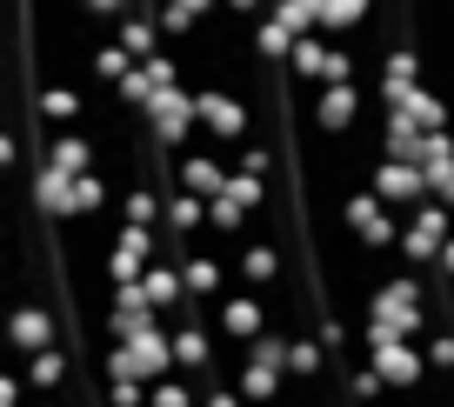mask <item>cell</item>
<instances>
[{
    "label": "cell",
    "instance_id": "8fae6325",
    "mask_svg": "<svg viewBox=\"0 0 454 407\" xmlns=\"http://www.w3.org/2000/svg\"><path fill=\"white\" fill-rule=\"evenodd\" d=\"M214 327H221L234 348H247L254 334H268V314H261L254 294H221V308H214Z\"/></svg>",
    "mask_w": 454,
    "mask_h": 407
},
{
    "label": "cell",
    "instance_id": "7c38bea8",
    "mask_svg": "<svg viewBox=\"0 0 454 407\" xmlns=\"http://www.w3.org/2000/svg\"><path fill=\"white\" fill-rule=\"evenodd\" d=\"M361 121V87H314V127L321 134H348V127Z\"/></svg>",
    "mask_w": 454,
    "mask_h": 407
},
{
    "label": "cell",
    "instance_id": "277c9868",
    "mask_svg": "<svg viewBox=\"0 0 454 407\" xmlns=\"http://www.w3.org/2000/svg\"><path fill=\"white\" fill-rule=\"evenodd\" d=\"M147 127H154V147H168V154H181L187 147V134L200 127V113H194V87H160L154 94V107H147Z\"/></svg>",
    "mask_w": 454,
    "mask_h": 407
},
{
    "label": "cell",
    "instance_id": "7a4b0ae2",
    "mask_svg": "<svg viewBox=\"0 0 454 407\" xmlns=\"http://www.w3.org/2000/svg\"><path fill=\"white\" fill-rule=\"evenodd\" d=\"M448 234H454V207L427 194L421 207L401 214V240H395V254H401L408 267H434V261H441V240H448Z\"/></svg>",
    "mask_w": 454,
    "mask_h": 407
},
{
    "label": "cell",
    "instance_id": "f35d334b",
    "mask_svg": "<svg viewBox=\"0 0 454 407\" xmlns=\"http://www.w3.org/2000/svg\"><path fill=\"white\" fill-rule=\"evenodd\" d=\"M434 274H441V281H454V234L441 240V261H434Z\"/></svg>",
    "mask_w": 454,
    "mask_h": 407
},
{
    "label": "cell",
    "instance_id": "d6a6232c",
    "mask_svg": "<svg viewBox=\"0 0 454 407\" xmlns=\"http://www.w3.org/2000/svg\"><path fill=\"white\" fill-rule=\"evenodd\" d=\"M421 354H427V374H454V327H434Z\"/></svg>",
    "mask_w": 454,
    "mask_h": 407
},
{
    "label": "cell",
    "instance_id": "836d02e7",
    "mask_svg": "<svg viewBox=\"0 0 454 407\" xmlns=\"http://www.w3.org/2000/svg\"><path fill=\"white\" fill-rule=\"evenodd\" d=\"M147 407H194V387H187L181 374H168V380H154V387H147Z\"/></svg>",
    "mask_w": 454,
    "mask_h": 407
},
{
    "label": "cell",
    "instance_id": "60d3db41",
    "mask_svg": "<svg viewBox=\"0 0 454 407\" xmlns=\"http://www.w3.org/2000/svg\"><path fill=\"white\" fill-rule=\"evenodd\" d=\"M268 407H287V401H268Z\"/></svg>",
    "mask_w": 454,
    "mask_h": 407
},
{
    "label": "cell",
    "instance_id": "3957f363",
    "mask_svg": "<svg viewBox=\"0 0 454 407\" xmlns=\"http://www.w3.org/2000/svg\"><path fill=\"white\" fill-rule=\"evenodd\" d=\"M340 227H348L361 247H374V254L401 240V214L387 207L374 187H348V194H340Z\"/></svg>",
    "mask_w": 454,
    "mask_h": 407
},
{
    "label": "cell",
    "instance_id": "8992f818",
    "mask_svg": "<svg viewBox=\"0 0 454 407\" xmlns=\"http://www.w3.org/2000/svg\"><path fill=\"white\" fill-rule=\"evenodd\" d=\"M60 340V314L47 308V301H14L7 308V348L14 354H41Z\"/></svg>",
    "mask_w": 454,
    "mask_h": 407
},
{
    "label": "cell",
    "instance_id": "9c48e42d",
    "mask_svg": "<svg viewBox=\"0 0 454 407\" xmlns=\"http://www.w3.org/2000/svg\"><path fill=\"white\" fill-rule=\"evenodd\" d=\"M207 221V200L200 194H187V187H174L168 200H160V227H168V261H181V247H187V234Z\"/></svg>",
    "mask_w": 454,
    "mask_h": 407
},
{
    "label": "cell",
    "instance_id": "7402d4cb",
    "mask_svg": "<svg viewBox=\"0 0 454 407\" xmlns=\"http://www.w3.org/2000/svg\"><path fill=\"white\" fill-rule=\"evenodd\" d=\"M368 14H374V0H321V34L340 41V34H355Z\"/></svg>",
    "mask_w": 454,
    "mask_h": 407
},
{
    "label": "cell",
    "instance_id": "d6986e66",
    "mask_svg": "<svg viewBox=\"0 0 454 407\" xmlns=\"http://www.w3.org/2000/svg\"><path fill=\"white\" fill-rule=\"evenodd\" d=\"M141 294L154 301V314H174V308L187 301V287H181V267H174L168 254H160V261H154V267L141 274Z\"/></svg>",
    "mask_w": 454,
    "mask_h": 407
},
{
    "label": "cell",
    "instance_id": "8d00e7d4",
    "mask_svg": "<svg viewBox=\"0 0 454 407\" xmlns=\"http://www.w3.org/2000/svg\"><path fill=\"white\" fill-rule=\"evenodd\" d=\"M0 174H14V181H20V134L7 121H0Z\"/></svg>",
    "mask_w": 454,
    "mask_h": 407
},
{
    "label": "cell",
    "instance_id": "ffe728a7",
    "mask_svg": "<svg viewBox=\"0 0 454 407\" xmlns=\"http://www.w3.org/2000/svg\"><path fill=\"white\" fill-rule=\"evenodd\" d=\"M234 387H241V401H247V407H268V401H281V367H268V361H241V367H234Z\"/></svg>",
    "mask_w": 454,
    "mask_h": 407
},
{
    "label": "cell",
    "instance_id": "ac0fdd59",
    "mask_svg": "<svg viewBox=\"0 0 454 407\" xmlns=\"http://www.w3.org/2000/svg\"><path fill=\"white\" fill-rule=\"evenodd\" d=\"M74 374H81V367H74V354L60 348V340H54V348H41V354H27V380H34L41 394H60Z\"/></svg>",
    "mask_w": 454,
    "mask_h": 407
},
{
    "label": "cell",
    "instance_id": "4316f807",
    "mask_svg": "<svg viewBox=\"0 0 454 407\" xmlns=\"http://www.w3.org/2000/svg\"><path fill=\"white\" fill-rule=\"evenodd\" d=\"M100 207H107V181H100V168H94V174H74L67 214H74V221H87V214H100Z\"/></svg>",
    "mask_w": 454,
    "mask_h": 407
},
{
    "label": "cell",
    "instance_id": "44dd1931",
    "mask_svg": "<svg viewBox=\"0 0 454 407\" xmlns=\"http://www.w3.org/2000/svg\"><path fill=\"white\" fill-rule=\"evenodd\" d=\"M234 274H241L247 287H274L281 281V247H274V240H254V247L234 261Z\"/></svg>",
    "mask_w": 454,
    "mask_h": 407
},
{
    "label": "cell",
    "instance_id": "f1b7e54d",
    "mask_svg": "<svg viewBox=\"0 0 454 407\" xmlns=\"http://www.w3.org/2000/svg\"><path fill=\"white\" fill-rule=\"evenodd\" d=\"M334 374H340V387H348V401H361V407H374L387 394V380L374 374V361L368 367H334Z\"/></svg>",
    "mask_w": 454,
    "mask_h": 407
},
{
    "label": "cell",
    "instance_id": "ab89813d",
    "mask_svg": "<svg viewBox=\"0 0 454 407\" xmlns=\"http://www.w3.org/2000/svg\"><path fill=\"white\" fill-rule=\"evenodd\" d=\"M0 407H20V380L14 374H0Z\"/></svg>",
    "mask_w": 454,
    "mask_h": 407
},
{
    "label": "cell",
    "instance_id": "30bf717a",
    "mask_svg": "<svg viewBox=\"0 0 454 407\" xmlns=\"http://www.w3.org/2000/svg\"><path fill=\"white\" fill-rule=\"evenodd\" d=\"M174 187H187V194L214 200V194L227 187V160L200 154V147H181V154H174Z\"/></svg>",
    "mask_w": 454,
    "mask_h": 407
},
{
    "label": "cell",
    "instance_id": "6da1fadb",
    "mask_svg": "<svg viewBox=\"0 0 454 407\" xmlns=\"http://www.w3.org/2000/svg\"><path fill=\"white\" fill-rule=\"evenodd\" d=\"M414 334H434V314L421 301V274L414 267H395L381 274L368 294V321H361V340L381 348V340H414Z\"/></svg>",
    "mask_w": 454,
    "mask_h": 407
},
{
    "label": "cell",
    "instance_id": "e0dca14e",
    "mask_svg": "<svg viewBox=\"0 0 454 407\" xmlns=\"http://www.w3.org/2000/svg\"><path fill=\"white\" fill-rule=\"evenodd\" d=\"M34 113H41V121L60 134V127H81L87 100H81V87H67V81H47V87H41V107H34Z\"/></svg>",
    "mask_w": 454,
    "mask_h": 407
},
{
    "label": "cell",
    "instance_id": "d590c367",
    "mask_svg": "<svg viewBox=\"0 0 454 407\" xmlns=\"http://www.w3.org/2000/svg\"><path fill=\"white\" fill-rule=\"evenodd\" d=\"M200 407H247V401H241V387H234L227 374H214V380H207V401H200Z\"/></svg>",
    "mask_w": 454,
    "mask_h": 407
},
{
    "label": "cell",
    "instance_id": "e575fe53",
    "mask_svg": "<svg viewBox=\"0 0 454 407\" xmlns=\"http://www.w3.org/2000/svg\"><path fill=\"white\" fill-rule=\"evenodd\" d=\"M107 407H147V387L134 374H121V380H107Z\"/></svg>",
    "mask_w": 454,
    "mask_h": 407
},
{
    "label": "cell",
    "instance_id": "cb8c5ba5",
    "mask_svg": "<svg viewBox=\"0 0 454 407\" xmlns=\"http://www.w3.org/2000/svg\"><path fill=\"white\" fill-rule=\"evenodd\" d=\"M321 60H327V34H301L294 47H287V74H294V81H321Z\"/></svg>",
    "mask_w": 454,
    "mask_h": 407
},
{
    "label": "cell",
    "instance_id": "603a6c76",
    "mask_svg": "<svg viewBox=\"0 0 454 407\" xmlns=\"http://www.w3.org/2000/svg\"><path fill=\"white\" fill-rule=\"evenodd\" d=\"M287 374L294 380H327V348L308 334H287Z\"/></svg>",
    "mask_w": 454,
    "mask_h": 407
},
{
    "label": "cell",
    "instance_id": "1f68e13d",
    "mask_svg": "<svg viewBox=\"0 0 454 407\" xmlns=\"http://www.w3.org/2000/svg\"><path fill=\"white\" fill-rule=\"evenodd\" d=\"M348 81H355V54L340 41H327V60H321V81L314 87H348Z\"/></svg>",
    "mask_w": 454,
    "mask_h": 407
},
{
    "label": "cell",
    "instance_id": "9a60e30c",
    "mask_svg": "<svg viewBox=\"0 0 454 407\" xmlns=\"http://www.w3.org/2000/svg\"><path fill=\"white\" fill-rule=\"evenodd\" d=\"M181 287H187V301H221L227 267L214 261V254H181Z\"/></svg>",
    "mask_w": 454,
    "mask_h": 407
},
{
    "label": "cell",
    "instance_id": "74e56055",
    "mask_svg": "<svg viewBox=\"0 0 454 407\" xmlns=\"http://www.w3.org/2000/svg\"><path fill=\"white\" fill-rule=\"evenodd\" d=\"M221 14H234V20H247V27H254V20L268 14V0H221Z\"/></svg>",
    "mask_w": 454,
    "mask_h": 407
},
{
    "label": "cell",
    "instance_id": "4fadbf2b",
    "mask_svg": "<svg viewBox=\"0 0 454 407\" xmlns=\"http://www.w3.org/2000/svg\"><path fill=\"white\" fill-rule=\"evenodd\" d=\"M47 160H54V168H60V174L74 181V174H94V168H100V147L87 141L81 127H60L54 141H47Z\"/></svg>",
    "mask_w": 454,
    "mask_h": 407
},
{
    "label": "cell",
    "instance_id": "ba28073f",
    "mask_svg": "<svg viewBox=\"0 0 454 407\" xmlns=\"http://www.w3.org/2000/svg\"><path fill=\"white\" fill-rule=\"evenodd\" d=\"M368 361H374V374L387 380V394H414L427 380V354L408 348V340H381V348H368Z\"/></svg>",
    "mask_w": 454,
    "mask_h": 407
},
{
    "label": "cell",
    "instance_id": "5b68a950",
    "mask_svg": "<svg viewBox=\"0 0 454 407\" xmlns=\"http://www.w3.org/2000/svg\"><path fill=\"white\" fill-rule=\"evenodd\" d=\"M194 113H200V127H207L214 141H241L247 127H254V107H247V94H234V87H194Z\"/></svg>",
    "mask_w": 454,
    "mask_h": 407
},
{
    "label": "cell",
    "instance_id": "f546056e",
    "mask_svg": "<svg viewBox=\"0 0 454 407\" xmlns=\"http://www.w3.org/2000/svg\"><path fill=\"white\" fill-rule=\"evenodd\" d=\"M287 47H294V34H287L274 14H261L254 20V60H287Z\"/></svg>",
    "mask_w": 454,
    "mask_h": 407
},
{
    "label": "cell",
    "instance_id": "5bb4252c",
    "mask_svg": "<svg viewBox=\"0 0 454 407\" xmlns=\"http://www.w3.org/2000/svg\"><path fill=\"white\" fill-rule=\"evenodd\" d=\"M114 41L128 47L134 60H154V54H160V20H154V7H134V14H121V20H114Z\"/></svg>",
    "mask_w": 454,
    "mask_h": 407
},
{
    "label": "cell",
    "instance_id": "484cf974",
    "mask_svg": "<svg viewBox=\"0 0 454 407\" xmlns=\"http://www.w3.org/2000/svg\"><path fill=\"white\" fill-rule=\"evenodd\" d=\"M268 14L281 20L294 41H301V34H321V0H268Z\"/></svg>",
    "mask_w": 454,
    "mask_h": 407
},
{
    "label": "cell",
    "instance_id": "83f0119b",
    "mask_svg": "<svg viewBox=\"0 0 454 407\" xmlns=\"http://www.w3.org/2000/svg\"><path fill=\"white\" fill-rule=\"evenodd\" d=\"M87 54H94V60H87V67H94V81H107V87H121V74L134 67V54H128L121 41H100V47H87Z\"/></svg>",
    "mask_w": 454,
    "mask_h": 407
},
{
    "label": "cell",
    "instance_id": "d4e9b609",
    "mask_svg": "<svg viewBox=\"0 0 454 407\" xmlns=\"http://www.w3.org/2000/svg\"><path fill=\"white\" fill-rule=\"evenodd\" d=\"M401 113H408L414 127H427V134H434V127H448V94L421 81V87H414V94H408V107H401Z\"/></svg>",
    "mask_w": 454,
    "mask_h": 407
},
{
    "label": "cell",
    "instance_id": "4dcf8cb0",
    "mask_svg": "<svg viewBox=\"0 0 454 407\" xmlns=\"http://www.w3.org/2000/svg\"><path fill=\"white\" fill-rule=\"evenodd\" d=\"M154 20H160V34H174V41H194L200 34V14H187L181 0H154Z\"/></svg>",
    "mask_w": 454,
    "mask_h": 407
},
{
    "label": "cell",
    "instance_id": "52a82bcc",
    "mask_svg": "<svg viewBox=\"0 0 454 407\" xmlns=\"http://www.w3.org/2000/svg\"><path fill=\"white\" fill-rule=\"evenodd\" d=\"M368 187H374V194H381L387 200V207H421V200H427V174L421 168H414V160H374V174H368Z\"/></svg>",
    "mask_w": 454,
    "mask_h": 407
},
{
    "label": "cell",
    "instance_id": "2e32d148",
    "mask_svg": "<svg viewBox=\"0 0 454 407\" xmlns=\"http://www.w3.org/2000/svg\"><path fill=\"white\" fill-rule=\"evenodd\" d=\"M27 187H34V200H41V214L47 221H67V174L54 168V160H27Z\"/></svg>",
    "mask_w": 454,
    "mask_h": 407
}]
</instances>
